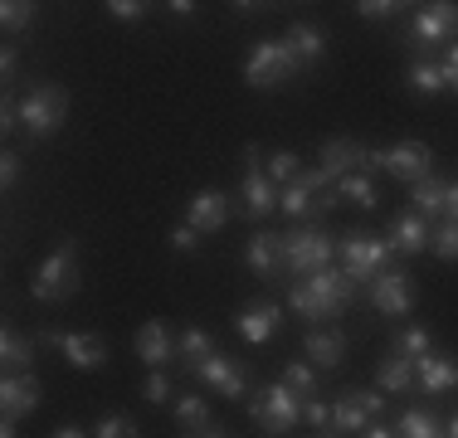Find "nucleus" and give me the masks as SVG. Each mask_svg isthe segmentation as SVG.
<instances>
[{
  "instance_id": "obj_16",
  "label": "nucleus",
  "mask_w": 458,
  "mask_h": 438,
  "mask_svg": "<svg viewBox=\"0 0 458 438\" xmlns=\"http://www.w3.org/2000/svg\"><path fill=\"white\" fill-rule=\"evenodd\" d=\"M278 322H283V312H278V302H268V298H254V302H244V307H239V316H234L239 336H244L249 346H264V341H274V336H278Z\"/></svg>"
},
{
  "instance_id": "obj_13",
  "label": "nucleus",
  "mask_w": 458,
  "mask_h": 438,
  "mask_svg": "<svg viewBox=\"0 0 458 438\" xmlns=\"http://www.w3.org/2000/svg\"><path fill=\"white\" fill-rule=\"evenodd\" d=\"M229 195L215 190V185H205V190L191 195V205H185V224L195 229V234H220V229L234 219V210H229Z\"/></svg>"
},
{
  "instance_id": "obj_55",
  "label": "nucleus",
  "mask_w": 458,
  "mask_h": 438,
  "mask_svg": "<svg viewBox=\"0 0 458 438\" xmlns=\"http://www.w3.org/2000/svg\"><path fill=\"white\" fill-rule=\"evenodd\" d=\"M444 438H458V414H454V424H449V434H444Z\"/></svg>"
},
{
  "instance_id": "obj_30",
  "label": "nucleus",
  "mask_w": 458,
  "mask_h": 438,
  "mask_svg": "<svg viewBox=\"0 0 458 438\" xmlns=\"http://www.w3.org/2000/svg\"><path fill=\"white\" fill-rule=\"evenodd\" d=\"M405 79H410V88H414V93H420V97H434V93H444V63L414 59Z\"/></svg>"
},
{
  "instance_id": "obj_21",
  "label": "nucleus",
  "mask_w": 458,
  "mask_h": 438,
  "mask_svg": "<svg viewBox=\"0 0 458 438\" xmlns=\"http://www.w3.org/2000/svg\"><path fill=\"white\" fill-rule=\"evenodd\" d=\"M414 375H420L424 394H449V390H458V360L444 356V350H429V356L414 360Z\"/></svg>"
},
{
  "instance_id": "obj_39",
  "label": "nucleus",
  "mask_w": 458,
  "mask_h": 438,
  "mask_svg": "<svg viewBox=\"0 0 458 438\" xmlns=\"http://www.w3.org/2000/svg\"><path fill=\"white\" fill-rule=\"evenodd\" d=\"M93 438H141V434H137L132 414H103V419H98V429H93Z\"/></svg>"
},
{
  "instance_id": "obj_31",
  "label": "nucleus",
  "mask_w": 458,
  "mask_h": 438,
  "mask_svg": "<svg viewBox=\"0 0 458 438\" xmlns=\"http://www.w3.org/2000/svg\"><path fill=\"white\" fill-rule=\"evenodd\" d=\"M176 356L185 360V366H195V360L215 356V336L200 332V326H185V332L176 336Z\"/></svg>"
},
{
  "instance_id": "obj_43",
  "label": "nucleus",
  "mask_w": 458,
  "mask_h": 438,
  "mask_svg": "<svg viewBox=\"0 0 458 438\" xmlns=\"http://www.w3.org/2000/svg\"><path fill=\"white\" fill-rule=\"evenodd\" d=\"M171 248H176V254H195V248H200V234H195L191 224H176L171 229Z\"/></svg>"
},
{
  "instance_id": "obj_4",
  "label": "nucleus",
  "mask_w": 458,
  "mask_h": 438,
  "mask_svg": "<svg viewBox=\"0 0 458 438\" xmlns=\"http://www.w3.org/2000/svg\"><path fill=\"white\" fill-rule=\"evenodd\" d=\"M336 254H342V273L352 282H376L380 273L390 268L395 248H390V239L370 234V229H346V234L336 239Z\"/></svg>"
},
{
  "instance_id": "obj_41",
  "label": "nucleus",
  "mask_w": 458,
  "mask_h": 438,
  "mask_svg": "<svg viewBox=\"0 0 458 438\" xmlns=\"http://www.w3.org/2000/svg\"><path fill=\"white\" fill-rule=\"evenodd\" d=\"M141 400H147V404L171 400V380H166V370H151V375L141 380Z\"/></svg>"
},
{
  "instance_id": "obj_17",
  "label": "nucleus",
  "mask_w": 458,
  "mask_h": 438,
  "mask_svg": "<svg viewBox=\"0 0 458 438\" xmlns=\"http://www.w3.org/2000/svg\"><path fill=\"white\" fill-rule=\"evenodd\" d=\"M322 171H327V181L336 185L342 175L370 171V151L352 137H332V141H322Z\"/></svg>"
},
{
  "instance_id": "obj_25",
  "label": "nucleus",
  "mask_w": 458,
  "mask_h": 438,
  "mask_svg": "<svg viewBox=\"0 0 458 438\" xmlns=\"http://www.w3.org/2000/svg\"><path fill=\"white\" fill-rule=\"evenodd\" d=\"M376 385H380V394H410L414 385H420V375H414V360L400 356V350H390V356L380 360V370H376Z\"/></svg>"
},
{
  "instance_id": "obj_26",
  "label": "nucleus",
  "mask_w": 458,
  "mask_h": 438,
  "mask_svg": "<svg viewBox=\"0 0 458 438\" xmlns=\"http://www.w3.org/2000/svg\"><path fill=\"white\" fill-rule=\"evenodd\" d=\"M302 350H308V360H318L322 370H332V366H342V356H346V336L327 332V326H312V332L302 336Z\"/></svg>"
},
{
  "instance_id": "obj_2",
  "label": "nucleus",
  "mask_w": 458,
  "mask_h": 438,
  "mask_svg": "<svg viewBox=\"0 0 458 438\" xmlns=\"http://www.w3.org/2000/svg\"><path fill=\"white\" fill-rule=\"evenodd\" d=\"M73 292H79V244L73 239H64V244H54L45 258H39V268L30 273V298L35 302H69Z\"/></svg>"
},
{
  "instance_id": "obj_6",
  "label": "nucleus",
  "mask_w": 458,
  "mask_h": 438,
  "mask_svg": "<svg viewBox=\"0 0 458 438\" xmlns=\"http://www.w3.org/2000/svg\"><path fill=\"white\" fill-rule=\"evenodd\" d=\"M302 394L298 390H288L283 380H274V385H264L249 400V419L259 424L264 434H274V438H283V434H293L298 429V419H302Z\"/></svg>"
},
{
  "instance_id": "obj_35",
  "label": "nucleus",
  "mask_w": 458,
  "mask_h": 438,
  "mask_svg": "<svg viewBox=\"0 0 458 438\" xmlns=\"http://www.w3.org/2000/svg\"><path fill=\"white\" fill-rule=\"evenodd\" d=\"M264 171L274 185H293L302 175V161H298V151H274V156L264 161Z\"/></svg>"
},
{
  "instance_id": "obj_33",
  "label": "nucleus",
  "mask_w": 458,
  "mask_h": 438,
  "mask_svg": "<svg viewBox=\"0 0 458 438\" xmlns=\"http://www.w3.org/2000/svg\"><path fill=\"white\" fill-rule=\"evenodd\" d=\"M390 350L420 360V356H429V350H434V336L424 332V326H400V332H395V346H390Z\"/></svg>"
},
{
  "instance_id": "obj_14",
  "label": "nucleus",
  "mask_w": 458,
  "mask_h": 438,
  "mask_svg": "<svg viewBox=\"0 0 458 438\" xmlns=\"http://www.w3.org/2000/svg\"><path fill=\"white\" fill-rule=\"evenodd\" d=\"M370 302H376V312L386 316H410L414 312V282L405 268H386L376 282H370Z\"/></svg>"
},
{
  "instance_id": "obj_50",
  "label": "nucleus",
  "mask_w": 458,
  "mask_h": 438,
  "mask_svg": "<svg viewBox=\"0 0 458 438\" xmlns=\"http://www.w3.org/2000/svg\"><path fill=\"white\" fill-rule=\"evenodd\" d=\"M366 438H400V434H390L386 424H370V429H366Z\"/></svg>"
},
{
  "instance_id": "obj_12",
  "label": "nucleus",
  "mask_w": 458,
  "mask_h": 438,
  "mask_svg": "<svg viewBox=\"0 0 458 438\" xmlns=\"http://www.w3.org/2000/svg\"><path fill=\"white\" fill-rule=\"evenodd\" d=\"M380 409H386L380 390H352V394H342V400L332 404V429L336 434H366Z\"/></svg>"
},
{
  "instance_id": "obj_42",
  "label": "nucleus",
  "mask_w": 458,
  "mask_h": 438,
  "mask_svg": "<svg viewBox=\"0 0 458 438\" xmlns=\"http://www.w3.org/2000/svg\"><path fill=\"white\" fill-rule=\"evenodd\" d=\"M395 0H361V5H356V15H361V20H390V15H395Z\"/></svg>"
},
{
  "instance_id": "obj_28",
  "label": "nucleus",
  "mask_w": 458,
  "mask_h": 438,
  "mask_svg": "<svg viewBox=\"0 0 458 438\" xmlns=\"http://www.w3.org/2000/svg\"><path fill=\"white\" fill-rule=\"evenodd\" d=\"M444 200H449V181H439V175H424L420 185H410V205H414V215H424V219H439Z\"/></svg>"
},
{
  "instance_id": "obj_1",
  "label": "nucleus",
  "mask_w": 458,
  "mask_h": 438,
  "mask_svg": "<svg viewBox=\"0 0 458 438\" xmlns=\"http://www.w3.org/2000/svg\"><path fill=\"white\" fill-rule=\"evenodd\" d=\"M352 298H356V282L342 268H322V273L298 278L288 288V307L302 322H332V316H342L352 307Z\"/></svg>"
},
{
  "instance_id": "obj_15",
  "label": "nucleus",
  "mask_w": 458,
  "mask_h": 438,
  "mask_svg": "<svg viewBox=\"0 0 458 438\" xmlns=\"http://www.w3.org/2000/svg\"><path fill=\"white\" fill-rule=\"evenodd\" d=\"M414 39L420 44H454L458 39V5L454 0L420 5V15H414Z\"/></svg>"
},
{
  "instance_id": "obj_11",
  "label": "nucleus",
  "mask_w": 458,
  "mask_h": 438,
  "mask_svg": "<svg viewBox=\"0 0 458 438\" xmlns=\"http://www.w3.org/2000/svg\"><path fill=\"white\" fill-rule=\"evenodd\" d=\"M332 205H342L336 200V190H312L308 181H293V185H283L278 190V210L293 219V224H312V219H322L327 210H332Z\"/></svg>"
},
{
  "instance_id": "obj_46",
  "label": "nucleus",
  "mask_w": 458,
  "mask_h": 438,
  "mask_svg": "<svg viewBox=\"0 0 458 438\" xmlns=\"http://www.w3.org/2000/svg\"><path fill=\"white\" fill-rule=\"evenodd\" d=\"M15 181H20V156H15V151H5V156H0V185L10 190Z\"/></svg>"
},
{
  "instance_id": "obj_8",
  "label": "nucleus",
  "mask_w": 458,
  "mask_h": 438,
  "mask_svg": "<svg viewBox=\"0 0 458 438\" xmlns=\"http://www.w3.org/2000/svg\"><path fill=\"white\" fill-rule=\"evenodd\" d=\"M390 171L395 181L405 185H420L424 175H434V151L424 141H400V147H386V151H370V171Z\"/></svg>"
},
{
  "instance_id": "obj_40",
  "label": "nucleus",
  "mask_w": 458,
  "mask_h": 438,
  "mask_svg": "<svg viewBox=\"0 0 458 438\" xmlns=\"http://www.w3.org/2000/svg\"><path fill=\"white\" fill-rule=\"evenodd\" d=\"M103 10L117 20V25H137V20H147V5H141V0H107Z\"/></svg>"
},
{
  "instance_id": "obj_48",
  "label": "nucleus",
  "mask_w": 458,
  "mask_h": 438,
  "mask_svg": "<svg viewBox=\"0 0 458 438\" xmlns=\"http://www.w3.org/2000/svg\"><path fill=\"white\" fill-rule=\"evenodd\" d=\"M444 219L458 224V181H449V200H444Z\"/></svg>"
},
{
  "instance_id": "obj_5",
  "label": "nucleus",
  "mask_w": 458,
  "mask_h": 438,
  "mask_svg": "<svg viewBox=\"0 0 458 438\" xmlns=\"http://www.w3.org/2000/svg\"><path fill=\"white\" fill-rule=\"evenodd\" d=\"M15 113H20V131H25V137L45 141L64 127V117H69V93H64L59 83H39L20 97Z\"/></svg>"
},
{
  "instance_id": "obj_51",
  "label": "nucleus",
  "mask_w": 458,
  "mask_h": 438,
  "mask_svg": "<svg viewBox=\"0 0 458 438\" xmlns=\"http://www.w3.org/2000/svg\"><path fill=\"white\" fill-rule=\"evenodd\" d=\"M54 438H83V429H73V424H64V429H54Z\"/></svg>"
},
{
  "instance_id": "obj_24",
  "label": "nucleus",
  "mask_w": 458,
  "mask_h": 438,
  "mask_svg": "<svg viewBox=\"0 0 458 438\" xmlns=\"http://www.w3.org/2000/svg\"><path fill=\"white\" fill-rule=\"evenodd\" d=\"M283 44L293 49V59H298V69H318L322 54H327V35L318 25H308V20H298V25H288V35Z\"/></svg>"
},
{
  "instance_id": "obj_54",
  "label": "nucleus",
  "mask_w": 458,
  "mask_h": 438,
  "mask_svg": "<svg viewBox=\"0 0 458 438\" xmlns=\"http://www.w3.org/2000/svg\"><path fill=\"white\" fill-rule=\"evenodd\" d=\"M312 438H342V434H336L332 424H327V429H318V434H312Z\"/></svg>"
},
{
  "instance_id": "obj_32",
  "label": "nucleus",
  "mask_w": 458,
  "mask_h": 438,
  "mask_svg": "<svg viewBox=\"0 0 458 438\" xmlns=\"http://www.w3.org/2000/svg\"><path fill=\"white\" fill-rule=\"evenodd\" d=\"M176 424H181V429H191V434L210 429V404H205L200 394H181V400H176Z\"/></svg>"
},
{
  "instance_id": "obj_47",
  "label": "nucleus",
  "mask_w": 458,
  "mask_h": 438,
  "mask_svg": "<svg viewBox=\"0 0 458 438\" xmlns=\"http://www.w3.org/2000/svg\"><path fill=\"white\" fill-rule=\"evenodd\" d=\"M15 69H20V54L15 49H0V79L10 83V79H15Z\"/></svg>"
},
{
  "instance_id": "obj_9",
  "label": "nucleus",
  "mask_w": 458,
  "mask_h": 438,
  "mask_svg": "<svg viewBox=\"0 0 458 438\" xmlns=\"http://www.w3.org/2000/svg\"><path fill=\"white\" fill-rule=\"evenodd\" d=\"M239 195H244V215L259 219V224L278 210V185L268 181L264 161H259V147H244V185H239Z\"/></svg>"
},
{
  "instance_id": "obj_38",
  "label": "nucleus",
  "mask_w": 458,
  "mask_h": 438,
  "mask_svg": "<svg viewBox=\"0 0 458 438\" xmlns=\"http://www.w3.org/2000/svg\"><path fill=\"white\" fill-rule=\"evenodd\" d=\"M429 254H434V258H444V263H458V224H454V219H444V224L434 229Z\"/></svg>"
},
{
  "instance_id": "obj_20",
  "label": "nucleus",
  "mask_w": 458,
  "mask_h": 438,
  "mask_svg": "<svg viewBox=\"0 0 458 438\" xmlns=\"http://www.w3.org/2000/svg\"><path fill=\"white\" fill-rule=\"evenodd\" d=\"M244 263H249V273L254 278H278L283 273V234H274V229H259L254 239L244 244Z\"/></svg>"
},
{
  "instance_id": "obj_52",
  "label": "nucleus",
  "mask_w": 458,
  "mask_h": 438,
  "mask_svg": "<svg viewBox=\"0 0 458 438\" xmlns=\"http://www.w3.org/2000/svg\"><path fill=\"white\" fill-rule=\"evenodd\" d=\"M195 438H229V434H225V429H215V424H210V429H200Z\"/></svg>"
},
{
  "instance_id": "obj_45",
  "label": "nucleus",
  "mask_w": 458,
  "mask_h": 438,
  "mask_svg": "<svg viewBox=\"0 0 458 438\" xmlns=\"http://www.w3.org/2000/svg\"><path fill=\"white\" fill-rule=\"evenodd\" d=\"M444 88L458 93V39L449 44V54H444Z\"/></svg>"
},
{
  "instance_id": "obj_22",
  "label": "nucleus",
  "mask_w": 458,
  "mask_h": 438,
  "mask_svg": "<svg viewBox=\"0 0 458 438\" xmlns=\"http://www.w3.org/2000/svg\"><path fill=\"white\" fill-rule=\"evenodd\" d=\"M0 409L5 419H25L39 409V380L35 375H5L0 380Z\"/></svg>"
},
{
  "instance_id": "obj_49",
  "label": "nucleus",
  "mask_w": 458,
  "mask_h": 438,
  "mask_svg": "<svg viewBox=\"0 0 458 438\" xmlns=\"http://www.w3.org/2000/svg\"><path fill=\"white\" fill-rule=\"evenodd\" d=\"M166 10H176V15H181V20H191V15H195V5H191V0H171V5H166Z\"/></svg>"
},
{
  "instance_id": "obj_27",
  "label": "nucleus",
  "mask_w": 458,
  "mask_h": 438,
  "mask_svg": "<svg viewBox=\"0 0 458 438\" xmlns=\"http://www.w3.org/2000/svg\"><path fill=\"white\" fill-rule=\"evenodd\" d=\"M30 360H35V341H25L15 326H5L0 332V366H5V375H30Z\"/></svg>"
},
{
  "instance_id": "obj_36",
  "label": "nucleus",
  "mask_w": 458,
  "mask_h": 438,
  "mask_svg": "<svg viewBox=\"0 0 458 438\" xmlns=\"http://www.w3.org/2000/svg\"><path fill=\"white\" fill-rule=\"evenodd\" d=\"M35 10L39 5H30V0H5V5H0V25H5L10 35H20V29L35 25Z\"/></svg>"
},
{
  "instance_id": "obj_53",
  "label": "nucleus",
  "mask_w": 458,
  "mask_h": 438,
  "mask_svg": "<svg viewBox=\"0 0 458 438\" xmlns=\"http://www.w3.org/2000/svg\"><path fill=\"white\" fill-rule=\"evenodd\" d=\"M15 424H20V419H5V424H0V438H15Z\"/></svg>"
},
{
  "instance_id": "obj_3",
  "label": "nucleus",
  "mask_w": 458,
  "mask_h": 438,
  "mask_svg": "<svg viewBox=\"0 0 458 438\" xmlns=\"http://www.w3.org/2000/svg\"><path fill=\"white\" fill-rule=\"evenodd\" d=\"M336 258V239L322 224H293L283 234V273L288 278H312V273L332 268Z\"/></svg>"
},
{
  "instance_id": "obj_29",
  "label": "nucleus",
  "mask_w": 458,
  "mask_h": 438,
  "mask_svg": "<svg viewBox=\"0 0 458 438\" xmlns=\"http://www.w3.org/2000/svg\"><path fill=\"white\" fill-rule=\"evenodd\" d=\"M332 190H336V200H352V205H361V210H376V205H380V190H376V181H370L366 171L342 175Z\"/></svg>"
},
{
  "instance_id": "obj_19",
  "label": "nucleus",
  "mask_w": 458,
  "mask_h": 438,
  "mask_svg": "<svg viewBox=\"0 0 458 438\" xmlns=\"http://www.w3.org/2000/svg\"><path fill=\"white\" fill-rule=\"evenodd\" d=\"M386 239H390V248H395L400 258H420L424 248H429L434 229H429V219H424V215L405 210V215H395V224H390Z\"/></svg>"
},
{
  "instance_id": "obj_7",
  "label": "nucleus",
  "mask_w": 458,
  "mask_h": 438,
  "mask_svg": "<svg viewBox=\"0 0 458 438\" xmlns=\"http://www.w3.org/2000/svg\"><path fill=\"white\" fill-rule=\"evenodd\" d=\"M293 73H298V59H293V49H288L283 39H259L254 49H249V59H244L249 88H264V93L283 88Z\"/></svg>"
},
{
  "instance_id": "obj_18",
  "label": "nucleus",
  "mask_w": 458,
  "mask_h": 438,
  "mask_svg": "<svg viewBox=\"0 0 458 438\" xmlns=\"http://www.w3.org/2000/svg\"><path fill=\"white\" fill-rule=\"evenodd\" d=\"M49 341L59 346V356L73 370H103L107 366V341L98 332H69V336H49Z\"/></svg>"
},
{
  "instance_id": "obj_23",
  "label": "nucleus",
  "mask_w": 458,
  "mask_h": 438,
  "mask_svg": "<svg viewBox=\"0 0 458 438\" xmlns=\"http://www.w3.org/2000/svg\"><path fill=\"white\" fill-rule=\"evenodd\" d=\"M132 346H137V356L147 360L151 370H161V366H171V360H176V336L166 332V322H147L132 336Z\"/></svg>"
},
{
  "instance_id": "obj_10",
  "label": "nucleus",
  "mask_w": 458,
  "mask_h": 438,
  "mask_svg": "<svg viewBox=\"0 0 458 438\" xmlns=\"http://www.w3.org/2000/svg\"><path fill=\"white\" fill-rule=\"evenodd\" d=\"M185 370H191L195 380H205L220 400H244L249 394V370L239 366L234 356H220V350H215V356L195 360V366H185Z\"/></svg>"
},
{
  "instance_id": "obj_44",
  "label": "nucleus",
  "mask_w": 458,
  "mask_h": 438,
  "mask_svg": "<svg viewBox=\"0 0 458 438\" xmlns=\"http://www.w3.org/2000/svg\"><path fill=\"white\" fill-rule=\"evenodd\" d=\"M302 419L312 424V434H318V429H327V424H332V409H327L322 400H308V404H302Z\"/></svg>"
},
{
  "instance_id": "obj_37",
  "label": "nucleus",
  "mask_w": 458,
  "mask_h": 438,
  "mask_svg": "<svg viewBox=\"0 0 458 438\" xmlns=\"http://www.w3.org/2000/svg\"><path fill=\"white\" fill-rule=\"evenodd\" d=\"M283 385H288V390H298L302 400H318V370H312V366H302V360H293V366L283 370Z\"/></svg>"
},
{
  "instance_id": "obj_34",
  "label": "nucleus",
  "mask_w": 458,
  "mask_h": 438,
  "mask_svg": "<svg viewBox=\"0 0 458 438\" xmlns=\"http://www.w3.org/2000/svg\"><path fill=\"white\" fill-rule=\"evenodd\" d=\"M400 438H444L439 429V419L434 414H424V409H410V414H400Z\"/></svg>"
}]
</instances>
